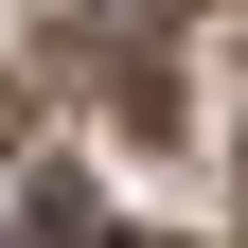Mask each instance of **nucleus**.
Segmentation results:
<instances>
[]
</instances>
